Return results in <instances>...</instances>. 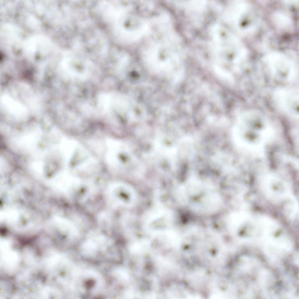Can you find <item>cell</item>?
I'll use <instances>...</instances> for the list:
<instances>
[{"mask_svg":"<svg viewBox=\"0 0 299 299\" xmlns=\"http://www.w3.org/2000/svg\"><path fill=\"white\" fill-rule=\"evenodd\" d=\"M80 183L78 178L70 173H66L60 176L57 186L61 191L68 192L77 188Z\"/></svg>","mask_w":299,"mask_h":299,"instance_id":"4","label":"cell"},{"mask_svg":"<svg viewBox=\"0 0 299 299\" xmlns=\"http://www.w3.org/2000/svg\"><path fill=\"white\" fill-rule=\"evenodd\" d=\"M3 103L10 112L18 115H21L25 114V108L19 102L13 99L8 96L3 98Z\"/></svg>","mask_w":299,"mask_h":299,"instance_id":"5","label":"cell"},{"mask_svg":"<svg viewBox=\"0 0 299 299\" xmlns=\"http://www.w3.org/2000/svg\"><path fill=\"white\" fill-rule=\"evenodd\" d=\"M274 97L278 105L286 112L292 115H298V90L291 88L279 89L276 91Z\"/></svg>","mask_w":299,"mask_h":299,"instance_id":"1","label":"cell"},{"mask_svg":"<svg viewBox=\"0 0 299 299\" xmlns=\"http://www.w3.org/2000/svg\"><path fill=\"white\" fill-rule=\"evenodd\" d=\"M110 200L117 204L125 206L132 205L135 199V191L129 186L123 183L111 185L108 190Z\"/></svg>","mask_w":299,"mask_h":299,"instance_id":"2","label":"cell"},{"mask_svg":"<svg viewBox=\"0 0 299 299\" xmlns=\"http://www.w3.org/2000/svg\"><path fill=\"white\" fill-rule=\"evenodd\" d=\"M152 216L147 222V227L150 230L156 231H164L171 227L172 217L169 212L162 211Z\"/></svg>","mask_w":299,"mask_h":299,"instance_id":"3","label":"cell"}]
</instances>
